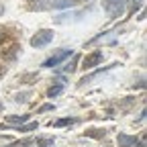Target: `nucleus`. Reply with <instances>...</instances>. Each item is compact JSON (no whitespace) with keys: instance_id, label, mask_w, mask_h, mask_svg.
<instances>
[{"instance_id":"10","label":"nucleus","mask_w":147,"mask_h":147,"mask_svg":"<svg viewBox=\"0 0 147 147\" xmlns=\"http://www.w3.org/2000/svg\"><path fill=\"white\" fill-rule=\"evenodd\" d=\"M127 6H129V12L135 14V12L143 6V0H127Z\"/></svg>"},{"instance_id":"14","label":"nucleus","mask_w":147,"mask_h":147,"mask_svg":"<svg viewBox=\"0 0 147 147\" xmlns=\"http://www.w3.org/2000/svg\"><path fill=\"white\" fill-rule=\"evenodd\" d=\"M37 147H55V141L47 139V137H41V139H37Z\"/></svg>"},{"instance_id":"20","label":"nucleus","mask_w":147,"mask_h":147,"mask_svg":"<svg viewBox=\"0 0 147 147\" xmlns=\"http://www.w3.org/2000/svg\"><path fill=\"white\" fill-rule=\"evenodd\" d=\"M0 110H2V102H0Z\"/></svg>"},{"instance_id":"7","label":"nucleus","mask_w":147,"mask_h":147,"mask_svg":"<svg viewBox=\"0 0 147 147\" xmlns=\"http://www.w3.org/2000/svg\"><path fill=\"white\" fill-rule=\"evenodd\" d=\"M78 123V119H74V117H65V119H57V121H53L51 123V127H67V125H76Z\"/></svg>"},{"instance_id":"9","label":"nucleus","mask_w":147,"mask_h":147,"mask_svg":"<svg viewBox=\"0 0 147 147\" xmlns=\"http://www.w3.org/2000/svg\"><path fill=\"white\" fill-rule=\"evenodd\" d=\"M78 59H80V57L76 55V57H74L71 61H67V63L63 65V71H65V74H74V71L78 69Z\"/></svg>"},{"instance_id":"18","label":"nucleus","mask_w":147,"mask_h":147,"mask_svg":"<svg viewBox=\"0 0 147 147\" xmlns=\"http://www.w3.org/2000/svg\"><path fill=\"white\" fill-rule=\"evenodd\" d=\"M4 71H6V67H2V65H0V78L4 76Z\"/></svg>"},{"instance_id":"19","label":"nucleus","mask_w":147,"mask_h":147,"mask_svg":"<svg viewBox=\"0 0 147 147\" xmlns=\"http://www.w3.org/2000/svg\"><path fill=\"white\" fill-rule=\"evenodd\" d=\"M2 14H4V6H2V4H0V16H2Z\"/></svg>"},{"instance_id":"13","label":"nucleus","mask_w":147,"mask_h":147,"mask_svg":"<svg viewBox=\"0 0 147 147\" xmlns=\"http://www.w3.org/2000/svg\"><path fill=\"white\" fill-rule=\"evenodd\" d=\"M37 127H39V123H29V125H16V131H21V133H27V131H35Z\"/></svg>"},{"instance_id":"6","label":"nucleus","mask_w":147,"mask_h":147,"mask_svg":"<svg viewBox=\"0 0 147 147\" xmlns=\"http://www.w3.org/2000/svg\"><path fill=\"white\" fill-rule=\"evenodd\" d=\"M117 143H119L121 147H135V145H137V137H135V135H125V133H119Z\"/></svg>"},{"instance_id":"15","label":"nucleus","mask_w":147,"mask_h":147,"mask_svg":"<svg viewBox=\"0 0 147 147\" xmlns=\"http://www.w3.org/2000/svg\"><path fill=\"white\" fill-rule=\"evenodd\" d=\"M33 145V139H23V141H16V143H10L6 147H31Z\"/></svg>"},{"instance_id":"17","label":"nucleus","mask_w":147,"mask_h":147,"mask_svg":"<svg viewBox=\"0 0 147 147\" xmlns=\"http://www.w3.org/2000/svg\"><path fill=\"white\" fill-rule=\"evenodd\" d=\"M53 108V104H45V106H41V113H45V110H51Z\"/></svg>"},{"instance_id":"8","label":"nucleus","mask_w":147,"mask_h":147,"mask_svg":"<svg viewBox=\"0 0 147 147\" xmlns=\"http://www.w3.org/2000/svg\"><path fill=\"white\" fill-rule=\"evenodd\" d=\"M27 119H29L27 115H23V117H21V115H12V117H6V123L16 127V125H25V123H27Z\"/></svg>"},{"instance_id":"4","label":"nucleus","mask_w":147,"mask_h":147,"mask_svg":"<svg viewBox=\"0 0 147 147\" xmlns=\"http://www.w3.org/2000/svg\"><path fill=\"white\" fill-rule=\"evenodd\" d=\"M51 39H53V31L51 29H41L37 35L31 37V45L33 47H45V45L51 43Z\"/></svg>"},{"instance_id":"5","label":"nucleus","mask_w":147,"mask_h":147,"mask_svg":"<svg viewBox=\"0 0 147 147\" xmlns=\"http://www.w3.org/2000/svg\"><path fill=\"white\" fill-rule=\"evenodd\" d=\"M102 59H104V53L102 51H92V53H88L86 57H84L82 67L84 69H92V67H96L98 63H102Z\"/></svg>"},{"instance_id":"11","label":"nucleus","mask_w":147,"mask_h":147,"mask_svg":"<svg viewBox=\"0 0 147 147\" xmlns=\"http://www.w3.org/2000/svg\"><path fill=\"white\" fill-rule=\"evenodd\" d=\"M61 92H63V84L59 82L57 86H51V88L47 90V96H49V98H55V96H59Z\"/></svg>"},{"instance_id":"3","label":"nucleus","mask_w":147,"mask_h":147,"mask_svg":"<svg viewBox=\"0 0 147 147\" xmlns=\"http://www.w3.org/2000/svg\"><path fill=\"white\" fill-rule=\"evenodd\" d=\"M67 57H71V49H59L57 53H53L51 57H47L41 63V67H55V65H59L61 61H65Z\"/></svg>"},{"instance_id":"2","label":"nucleus","mask_w":147,"mask_h":147,"mask_svg":"<svg viewBox=\"0 0 147 147\" xmlns=\"http://www.w3.org/2000/svg\"><path fill=\"white\" fill-rule=\"evenodd\" d=\"M102 8L110 18H119L127 8V0H102Z\"/></svg>"},{"instance_id":"1","label":"nucleus","mask_w":147,"mask_h":147,"mask_svg":"<svg viewBox=\"0 0 147 147\" xmlns=\"http://www.w3.org/2000/svg\"><path fill=\"white\" fill-rule=\"evenodd\" d=\"M74 6L71 0H29L27 8L35 12H43V10H57V8H69Z\"/></svg>"},{"instance_id":"16","label":"nucleus","mask_w":147,"mask_h":147,"mask_svg":"<svg viewBox=\"0 0 147 147\" xmlns=\"http://www.w3.org/2000/svg\"><path fill=\"white\" fill-rule=\"evenodd\" d=\"M6 39H8V31L6 29H0V45H2Z\"/></svg>"},{"instance_id":"12","label":"nucleus","mask_w":147,"mask_h":147,"mask_svg":"<svg viewBox=\"0 0 147 147\" xmlns=\"http://www.w3.org/2000/svg\"><path fill=\"white\" fill-rule=\"evenodd\" d=\"M86 137H92V139H102V137H106V131H102V129H90V131H86Z\"/></svg>"}]
</instances>
